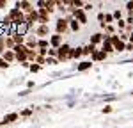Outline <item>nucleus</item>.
I'll list each match as a JSON object with an SVG mask.
<instances>
[{"mask_svg":"<svg viewBox=\"0 0 133 128\" xmlns=\"http://www.w3.org/2000/svg\"><path fill=\"white\" fill-rule=\"evenodd\" d=\"M7 14L11 16V20H12V25H14V27H18V25H23V23H25V12L20 11L18 7H11V9L7 11Z\"/></svg>","mask_w":133,"mask_h":128,"instance_id":"1","label":"nucleus"},{"mask_svg":"<svg viewBox=\"0 0 133 128\" xmlns=\"http://www.w3.org/2000/svg\"><path fill=\"white\" fill-rule=\"evenodd\" d=\"M71 44L69 43H64L61 48H57V59H59V62H68V61H71Z\"/></svg>","mask_w":133,"mask_h":128,"instance_id":"2","label":"nucleus"},{"mask_svg":"<svg viewBox=\"0 0 133 128\" xmlns=\"http://www.w3.org/2000/svg\"><path fill=\"white\" fill-rule=\"evenodd\" d=\"M68 32H69V21L66 20L64 16H59V18L55 20V34L64 36V34H68Z\"/></svg>","mask_w":133,"mask_h":128,"instance_id":"3","label":"nucleus"},{"mask_svg":"<svg viewBox=\"0 0 133 128\" xmlns=\"http://www.w3.org/2000/svg\"><path fill=\"white\" fill-rule=\"evenodd\" d=\"M32 32H34V36H36L37 39H48V37L51 36L50 25H37Z\"/></svg>","mask_w":133,"mask_h":128,"instance_id":"4","label":"nucleus"},{"mask_svg":"<svg viewBox=\"0 0 133 128\" xmlns=\"http://www.w3.org/2000/svg\"><path fill=\"white\" fill-rule=\"evenodd\" d=\"M71 14H73V18L78 21L80 25H87V23H89V14H87L83 9H75Z\"/></svg>","mask_w":133,"mask_h":128,"instance_id":"5","label":"nucleus"},{"mask_svg":"<svg viewBox=\"0 0 133 128\" xmlns=\"http://www.w3.org/2000/svg\"><path fill=\"white\" fill-rule=\"evenodd\" d=\"M110 43H112V46H114V52H117V53H119V52H126V43L121 41L117 34L110 37Z\"/></svg>","mask_w":133,"mask_h":128,"instance_id":"6","label":"nucleus"},{"mask_svg":"<svg viewBox=\"0 0 133 128\" xmlns=\"http://www.w3.org/2000/svg\"><path fill=\"white\" fill-rule=\"evenodd\" d=\"M14 7H18L20 11H23L25 14H27V12H30L32 9H36V7H34V4L29 2V0H18V2H14Z\"/></svg>","mask_w":133,"mask_h":128,"instance_id":"7","label":"nucleus"},{"mask_svg":"<svg viewBox=\"0 0 133 128\" xmlns=\"http://www.w3.org/2000/svg\"><path fill=\"white\" fill-rule=\"evenodd\" d=\"M48 39H50V48H55V50L61 48L62 44H64V36H59V34H55V32L51 34Z\"/></svg>","mask_w":133,"mask_h":128,"instance_id":"8","label":"nucleus"},{"mask_svg":"<svg viewBox=\"0 0 133 128\" xmlns=\"http://www.w3.org/2000/svg\"><path fill=\"white\" fill-rule=\"evenodd\" d=\"M37 14H39L37 25H50V14L46 9H37Z\"/></svg>","mask_w":133,"mask_h":128,"instance_id":"9","label":"nucleus"},{"mask_svg":"<svg viewBox=\"0 0 133 128\" xmlns=\"http://www.w3.org/2000/svg\"><path fill=\"white\" fill-rule=\"evenodd\" d=\"M107 53L103 52V50H96V52H92V55H91V62H103V61H107Z\"/></svg>","mask_w":133,"mask_h":128,"instance_id":"10","label":"nucleus"},{"mask_svg":"<svg viewBox=\"0 0 133 128\" xmlns=\"http://www.w3.org/2000/svg\"><path fill=\"white\" fill-rule=\"evenodd\" d=\"M89 43H91L92 46H101L103 44V32H94V34H91V39H89Z\"/></svg>","mask_w":133,"mask_h":128,"instance_id":"11","label":"nucleus"},{"mask_svg":"<svg viewBox=\"0 0 133 128\" xmlns=\"http://www.w3.org/2000/svg\"><path fill=\"white\" fill-rule=\"evenodd\" d=\"M37 37L36 36H32V34H29L27 37H25V46L29 48V50H37Z\"/></svg>","mask_w":133,"mask_h":128,"instance_id":"12","label":"nucleus"},{"mask_svg":"<svg viewBox=\"0 0 133 128\" xmlns=\"http://www.w3.org/2000/svg\"><path fill=\"white\" fill-rule=\"evenodd\" d=\"M20 119V114H16V112H11V114H5L4 119H2V125H11V123H14V121H18Z\"/></svg>","mask_w":133,"mask_h":128,"instance_id":"13","label":"nucleus"},{"mask_svg":"<svg viewBox=\"0 0 133 128\" xmlns=\"http://www.w3.org/2000/svg\"><path fill=\"white\" fill-rule=\"evenodd\" d=\"M2 59H4L5 62H9V64L16 62V55H14V52H12V50H5V52L2 53Z\"/></svg>","mask_w":133,"mask_h":128,"instance_id":"14","label":"nucleus"},{"mask_svg":"<svg viewBox=\"0 0 133 128\" xmlns=\"http://www.w3.org/2000/svg\"><path fill=\"white\" fill-rule=\"evenodd\" d=\"M30 32H32V29L27 25V23H23V25H18V27H16V34H20V36H25V37H27Z\"/></svg>","mask_w":133,"mask_h":128,"instance_id":"15","label":"nucleus"},{"mask_svg":"<svg viewBox=\"0 0 133 128\" xmlns=\"http://www.w3.org/2000/svg\"><path fill=\"white\" fill-rule=\"evenodd\" d=\"M92 64L94 62H91V59H89V61H82V62L76 64V71H87V69L92 68Z\"/></svg>","mask_w":133,"mask_h":128,"instance_id":"16","label":"nucleus"},{"mask_svg":"<svg viewBox=\"0 0 133 128\" xmlns=\"http://www.w3.org/2000/svg\"><path fill=\"white\" fill-rule=\"evenodd\" d=\"M44 9L48 11V14H53L55 9H57V2H53V0H44Z\"/></svg>","mask_w":133,"mask_h":128,"instance_id":"17","label":"nucleus"},{"mask_svg":"<svg viewBox=\"0 0 133 128\" xmlns=\"http://www.w3.org/2000/svg\"><path fill=\"white\" fill-rule=\"evenodd\" d=\"M82 48H83V50H82V55H85V57H91L92 52H96V50H98L96 46H92L91 43H89V44H85V46H82Z\"/></svg>","mask_w":133,"mask_h":128,"instance_id":"18","label":"nucleus"},{"mask_svg":"<svg viewBox=\"0 0 133 128\" xmlns=\"http://www.w3.org/2000/svg\"><path fill=\"white\" fill-rule=\"evenodd\" d=\"M82 46H73L71 48V59H75V61H78L80 57H82Z\"/></svg>","mask_w":133,"mask_h":128,"instance_id":"19","label":"nucleus"},{"mask_svg":"<svg viewBox=\"0 0 133 128\" xmlns=\"http://www.w3.org/2000/svg\"><path fill=\"white\" fill-rule=\"evenodd\" d=\"M99 50H103V52L107 53V55H110V53H115V52H114L112 43H103L101 46H99Z\"/></svg>","mask_w":133,"mask_h":128,"instance_id":"20","label":"nucleus"},{"mask_svg":"<svg viewBox=\"0 0 133 128\" xmlns=\"http://www.w3.org/2000/svg\"><path fill=\"white\" fill-rule=\"evenodd\" d=\"M80 29H82V25H80L78 21H76L75 18H73V20L69 21V32H75V34H76V32L80 30Z\"/></svg>","mask_w":133,"mask_h":128,"instance_id":"21","label":"nucleus"},{"mask_svg":"<svg viewBox=\"0 0 133 128\" xmlns=\"http://www.w3.org/2000/svg\"><path fill=\"white\" fill-rule=\"evenodd\" d=\"M36 59H37V50H29V52H27V62L34 64Z\"/></svg>","mask_w":133,"mask_h":128,"instance_id":"22","label":"nucleus"},{"mask_svg":"<svg viewBox=\"0 0 133 128\" xmlns=\"http://www.w3.org/2000/svg\"><path fill=\"white\" fill-rule=\"evenodd\" d=\"M14 46H16L14 39L11 36H5V50H14Z\"/></svg>","mask_w":133,"mask_h":128,"instance_id":"23","label":"nucleus"},{"mask_svg":"<svg viewBox=\"0 0 133 128\" xmlns=\"http://www.w3.org/2000/svg\"><path fill=\"white\" fill-rule=\"evenodd\" d=\"M114 14L112 12H105V21H103V23H105V25H114Z\"/></svg>","mask_w":133,"mask_h":128,"instance_id":"24","label":"nucleus"},{"mask_svg":"<svg viewBox=\"0 0 133 128\" xmlns=\"http://www.w3.org/2000/svg\"><path fill=\"white\" fill-rule=\"evenodd\" d=\"M37 48H50V39H39L37 41Z\"/></svg>","mask_w":133,"mask_h":128,"instance_id":"25","label":"nucleus"},{"mask_svg":"<svg viewBox=\"0 0 133 128\" xmlns=\"http://www.w3.org/2000/svg\"><path fill=\"white\" fill-rule=\"evenodd\" d=\"M41 68L43 66H39V64H30V68H29V71H30V73H39V71H41Z\"/></svg>","mask_w":133,"mask_h":128,"instance_id":"26","label":"nucleus"},{"mask_svg":"<svg viewBox=\"0 0 133 128\" xmlns=\"http://www.w3.org/2000/svg\"><path fill=\"white\" fill-rule=\"evenodd\" d=\"M57 9L61 11L62 14H64V12H68V9H66V5H64V0H57Z\"/></svg>","mask_w":133,"mask_h":128,"instance_id":"27","label":"nucleus"},{"mask_svg":"<svg viewBox=\"0 0 133 128\" xmlns=\"http://www.w3.org/2000/svg\"><path fill=\"white\" fill-rule=\"evenodd\" d=\"M112 14H114V20H115V21L123 20V12H121V11H119V9H115V11H114V12H112Z\"/></svg>","mask_w":133,"mask_h":128,"instance_id":"28","label":"nucleus"},{"mask_svg":"<svg viewBox=\"0 0 133 128\" xmlns=\"http://www.w3.org/2000/svg\"><path fill=\"white\" fill-rule=\"evenodd\" d=\"M5 52V36H0V53Z\"/></svg>","mask_w":133,"mask_h":128,"instance_id":"29","label":"nucleus"},{"mask_svg":"<svg viewBox=\"0 0 133 128\" xmlns=\"http://www.w3.org/2000/svg\"><path fill=\"white\" fill-rule=\"evenodd\" d=\"M46 64L48 66H55V64H61L59 59H53V57H46Z\"/></svg>","mask_w":133,"mask_h":128,"instance_id":"30","label":"nucleus"},{"mask_svg":"<svg viewBox=\"0 0 133 128\" xmlns=\"http://www.w3.org/2000/svg\"><path fill=\"white\" fill-rule=\"evenodd\" d=\"M48 50H50V48H37V55H41V57H48Z\"/></svg>","mask_w":133,"mask_h":128,"instance_id":"31","label":"nucleus"},{"mask_svg":"<svg viewBox=\"0 0 133 128\" xmlns=\"http://www.w3.org/2000/svg\"><path fill=\"white\" fill-rule=\"evenodd\" d=\"M92 9H94V4H92V2H85L83 11H85V12H89V11H92Z\"/></svg>","mask_w":133,"mask_h":128,"instance_id":"32","label":"nucleus"},{"mask_svg":"<svg viewBox=\"0 0 133 128\" xmlns=\"http://www.w3.org/2000/svg\"><path fill=\"white\" fill-rule=\"evenodd\" d=\"M36 64H39V66H44V64H46V57H41V55H37V59H36Z\"/></svg>","mask_w":133,"mask_h":128,"instance_id":"33","label":"nucleus"},{"mask_svg":"<svg viewBox=\"0 0 133 128\" xmlns=\"http://www.w3.org/2000/svg\"><path fill=\"white\" fill-rule=\"evenodd\" d=\"M75 2V9H83V5H85V2L82 0H73Z\"/></svg>","mask_w":133,"mask_h":128,"instance_id":"34","label":"nucleus"},{"mask_svg":"<svg viewBox=\"0 0 133 128\" xmlns=\"http://www.w3.org/2000/svg\"><path fill=\"white\" fill-rule=\"evenodd\" d=\"M11 64L9 62H5V61H4V59H2V57H0V69H7V68H9Z\"/></svg>","mask_w":133,"mask_h":128,"instance_id":"35","label":"nucleus"},{"mask_svg":"<svg viewBox=\"0 0 133 128\" xmlns=\"http://www.w3.org/2000/svg\"><path fill=\"white\" fill-rule=\"evenodd\" d=\"M126 9L130 12V16H133V2H126Z\"/></svg>","mask_w":133,"mask_h":128,"instance_id":"36","label":"nucleus"},{"mask_svg":"<svg viewBox=\"0 0 133 128\" xmlns=\"http://www.w3.org/2000/svg\"><path fill=\"white\" fill-rule=\"evenodd\" d=\"M48 57H53V59H57V50H55V48H50V50H48Z\"/></svg>","mask_w":133,"mask_h":128,"instance_id":"37","label":"nucleus"},{"mask_svg":"<svg viewBox=\"0 0 133 128\" xmlns=\"http://www.w3.org/2000/svg\"><path fill=\"white\" fill-rule=\"evenodd\" d=\"M114 110V107L112 105H107V107H103V114H110Z\"/></svg>","mask_w":133,"mask_h":128,"instance_id":"38","label":"nucleus"},{"mask_svg":"<svg viewBox=\"0 0 133 128\" xmlns=\"http://www.w3.org/2000/svg\"><path fill=\"white\" fill-rule=\"evenodd\" d=\"M98 21H99V23H103V21H105V12H103V11H99V12H98Z\"/></svg>","mask_w":133,"mask_h":128,"instance_id":"39","label":"nucleus"},{"mask_svg":"<svg viewBox=\"0 0 133 128\" xmlns=\"http://www.w3.org/2000/svg\"><path fill=\"white\" fill-rule=\"evenodd\" d=\"M32 114V108H25V110H23V112H21L20 116H23V117H27V116H30Z\"/></svg>","mask_w":133,"mask_h":128,"instance_id":"40","label":"nucleus"},{"mask_svg":"<svg viewBox=\"0 0 133 128\" xmlns=\"http://www.w3.org/2000/svg\"><path fill=\"white\" fill-rule=\"evenodd\" d=\"M5 7H7V2H5V0H0V11L5 9Z\"/></svg>","mask_w":133,"mask_h":128,"instance_id":"41","label":"nucleus"},{"mask_svg":"<svg viewBox=\"0 0 133 128\" xmlns=\"http://www.w3.org/2000/svg\"><path fill=\"white\" fill-rule=\"evenodd\" d=\"M126 52H133V44L131 43H126Z\"/></svg>","mask_w":133,"mask_h":128,"instance_id":"42","label":"nucleus"}]
</instances>
